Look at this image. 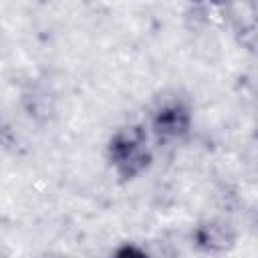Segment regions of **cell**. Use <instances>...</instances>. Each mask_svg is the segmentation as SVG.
Here are the masks:
<instances>
[{
	"label": "cell",
	"instance_id": "obj_3",
	"mask_svg": "<svg viewBox=\"0 0 258 258\" xmlns=\"http://www.w3.org/2000/svg\"><path fill=\"white\" fill-rule=\"evenodd\" d=\"M191 240H194L196 248H200L202 252L218 254V252H226L234 246L236 232L232 230L230 224H226L222 220H204L194 228Z\"/></svg>",
	"mask_w": 258,
	"mask_h": 258
},
{
	"label": "cell",
	"instance_id": "obj_2",
	"mask_svg": "<svg viewBox=\"0 0 258 258\" xmlns=\"http://www.w3.org/2000/svg\"><path fill=\"white\" fill-rule=\"evenodd\" d=\"M149 129L161 143L183 139L191 129V111L187 103L179 97L161 99L149 115Z\"/></svg>",
	"mask_w": 258,
	"mask_h": 258
},
{
	"label": "cell",
	"instance_id": "obj_5",
	"mask_svg": "<svg viewBox=\"0 0 258 258\" xmlns=\"http://www.w3.org/2000/svg\"><path fill=\"white\" fill-rule=\"evenodd\" d=\"M194 2H210V4H218V2H224V0H194Z\"/></svg>",
	"mask_w": 258,
	"mask_h": 258
},
{
	"label": "cell",
	"instance_id": "obj_1",
	"mask_svg": "<svg viewBox=\"0 0 258 258\" xmlns=\"http://www.w3.org/2000/svg\"><path fill=\"white\" fill-rule=\"evenodd\" d=\"M107 159L121 179H135L149 169L153 153L143 125L119 127L107 141Z\"/></svg>",
	"mask_w": 258,
	"mask_h": 258
},
{
	"label": "cell",
	"instance_id": "obj_4",
	"mask_svg": "<svg viewBox=\"0 0 258 258\" xmlns=\"http://www.w3.org/2000/svg\"><path fill=\"white\" fill-rule=\"evenodd\" d=\"M115 254H117V256H129V254H133V256H143L145 252L139 250V248H133V246H127V244H125V246H121Z\"/></svg>",
	"mask_w": 258,
	"mask_h": 258
}]
</instances>
